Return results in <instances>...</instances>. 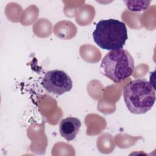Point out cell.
Here are the masks:
<instances>
[{
	"mask_svg": "<svg viewBox=\"0 0 156 156\" xmlns=\"http://www.w3.org/2000/svg\"><path fill=\"white\" fill-rule=\"evenodd\" d=\"M124 101L128 110L133 114H144L155 102V90L151 82L143 79L132 80L123 90Z\"/></svg>",
	"mask_w": 156,
	"mask_h": 156,
	"instance_id": "obj_1",
	"label": "cell"
},
{
	"mask_svg": "<svg viewBox=\"0 0 156 156\" xmlns=\"http://www.w3.org/2000/svg\"><path fill=\"white\" fill-rule=\"evenodd\" d=\"M101 73L115 83L129 78L134 71V60L130 54L121 49L108 52L102 58Z\"/></svg>",
	"mask_w": 156,
	"mask_h": 156,
	"instance_id": "obj_3",
	"label": "cell"
},
{
	"mask_svg": "<svg viewBox=\"0 0 156 156\" xmlns=\"http://www.w3.org/2000/svg\"><path fill=\"white\" fill-rule=\"evenodd\" d=\"M127 8L133 12H140L145 10L149 5L151 1H139V4L136 5L133 1H124Z\"/></svg>",
	"mask_w": 156,
	"mask_h": 156,
	"instance_id": "obj_6",
	"label": "cell"
},
{
	"mask_svg": "<svg viewBox=\"0 0 156 156\" xmlns=\"http://www.w3.org/2000/svg\"><path fill=\"white\" fill-rule=\"evenodd\" d=\"M81 127V122L77 118L69 116L63 119L59 124L60 135L66 141L75 139Z\"/></svg>",
	"mask_w": 156,
	"mask_h": 156,
	"instance_id": "obj_5",
	"label": "cell"
},
{
	"mask_svg": "<svg viewBox=\"0 0 156 156\" xmlns=\"http://www.w3.org/2000/svg\"><path fill=\"white\" fill-rule=\"evenodd\" d=\"M42 86L49 93L62 95L73 88V81L68 74L62 70L54 69L45 73Z\"/></svg>",
	"mask_w": 156,
	"mask_h": 156,
	"instance_id": "obj_4",
	"label": "cell"
},
{
	"mask_svg": "<svg viewBox=\"0 0 156 156\" xmlns=\"http://www.w3.org/2000/svg\"><path fill=\"white\" fill-rule=\"evenodd\" d=\"M92 35L99 47L110 51L122 49L128 38L125 23L115 19L99 21Z\"/></svg>",
	"mask_w": 156,
	"mask_h": 156,
	"instance_id": "obj_2",
	"label": "cell"
}]
</instances>
